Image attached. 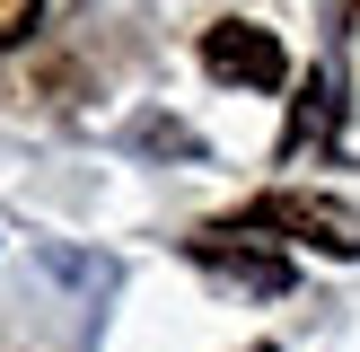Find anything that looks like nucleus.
Instances as JSON below:
<instances>
[{
	"label": "nucleus",
	"mask_w": 360,
	"mask_h": 352,
	"mask_svg": "<svg viewBox=\"0 0 360 352\" xmlns=\"http://www.w3.org/2000/svg\"><path fill=\"white\" fill-rule=\"evenodd\" d=\"M229 229H273V238H299L316 256H360V211L334 203V194H299V185H273L238 211Z\"/></svg>",
	"instance_id": "nucleus-1"
},
{
	"label": "nucleus",
	"mask_w": 360,
	"mask_h": 352,
	"mask_svg": "<svg viewBox=\"0 0 360 352\" xmlns=\"http://www.w3.org/2000/svg\"><path fill=\"white\" fill-rule=\"evenodd\" d=\"M193 256H202L211 273L246 282V291H290V256H264V246H229L220 229H202V238H193Z\"/></svg>",
	"instance_id": "nucleus-3"
},
{
	"label": "nucleus",
	"mask_w": 360,
	"mask_h": 352,
	"mask_svg": "<svg viewBox=\"0 0 360 352\" xmlns=\"http://www.w3.org/2000/svg\"><path fill=\"white\" fill-rule=\"evenodd\" d=\"M202 70L229 88H281L290 80V53H281L273 27H255V18H220V27H202Z\"/></svg>",
	"instance_id": "nucleus-2"
},
{
	"label": "nucleus",
	"mask_w": 360,
	"mask_h": 352,
	"mask_svg": "<svg viewBox=\"0 0 360 352\" xmlns=\"http://www.w3.org/2000/svg\"><path fill=\"white\" fill-rule=\"evenodd\" d=\"M255 352H281V344H255Z\"/></svg>",
	"instance_id": "nucleus-5"
},
{
	"label": "nucleus",
	"mask_w": 360,
	"mask_h": 352,
	"mask_svg": "<svg viewBox=\"0 0 360 352\" xmlns=\"http://www.w3.org/2000/svg\"><path fill=\"white\" fill-rule=\"evenodd\" d=\"M35 18H44V0H0V44H18Z\"/></svg>",
	"instance_id": "nucleus-4"
}]
</instances>
